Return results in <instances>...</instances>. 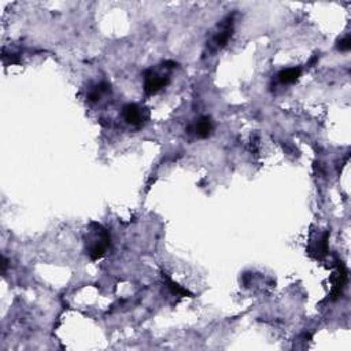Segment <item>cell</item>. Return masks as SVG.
<instances>
[{
  "instance_id": "1",
  "label": "cell",
  "mask_w": 351,
  "mask_h": 351,
  "mask_svg": "<svg viewBox=\"0 0 351 351\" xmlns=\"http://www.w3.org/2000/svg\"><path fill=\"white\" fill-rule=\"evenodd\" d=\"M111 247V236L107 229L98 223H91L88 236L85 237V251L92 261H98L106 255Z\"/></svg>"
},
{
  "instance_id": "5",
  "label": "cell",
  "mask_w": 351,
  "mask_h": 351,
  "mask_svg": "<svg viewBox=\"0 0 351 351\" xmlns=\"http://www.w3.org/2000/svg\"><path fill=\"white\" fill-rule=\"evenodd\" d=\"M337 271L335 272V275L332 277V292H331V299L336 300L339 296H342L343 290L347 284V279H348V271H347L346 265L342 261L336 259Z\"/></svg>"
},
{
  "instance_id": "2",
  "label": "cell",
  "mask_w": 351,
  "mask_h": 351,
  "mask_svg": "<svg viewBox=\"0 0 351 351\" xmlns=\"http://www.w3.org/2000/svg\"><path fill=\"white\" fill-rule=\"evenodd\" d=\"M233 22H235L233 14L225 17L221 22H218L213 37L210 40V43H207V47L210 48L211 53L217 51L220 48L225 47L228 44V41L231 40L233 34Z\"/></svg>"
},
{
  "instance_id": "8",
  "label": "cell",
  "mask_w": 351,
  "mask_h": 351,
  "mask_svg": "<svg viewBox=\"0 0 351 351\" xmlns=\"http://www.w3.org/2000/svg\"><path fill=\"white\" fill-rule=\"evenodd\" d=\"M163 280H165V283H166L167 288L171 291V294L180 295V296H192V294H191L190 291L185 290L184 287H181L180 284L174 283V281L171 280L170 277H169L166 273H163Z\"/></svg>"
},
{
  "instance_id": "9",
  "label": "cell",
  "mask_w": 351,
  "mask_h": 351,
  "mask_svg": "<svg viewBox=\"0 0 351 351\" xmlns=\"http://www.w3.org/2000/svg\"><path fill=\"white\" fill-rule=\"evenodd\" d=\"M109 91H110L109 84H106V82L98 84V85H95L92 90H91L90 95H88V99H90V102H98V100L105 95V94H107Z\"/></svg>"
},
{
  "instance_id": "10",
  "label": "cell",
  "mask_w": 351,
  "mask_h": 351,
  "mask_svg": "<svg viewBox=\"0 0 351 351\" xmlns=\"http://www.w3.org/2000/svg\"><path fill=\"white\" fill-rule=\"evenodd\" d=\"M350 48H351L350 36H347V37L342 38L340 41H337V50H340V51H348Z\"/></svg>"
},
{
  "instance_id": "12",
  "label": "cell",
  "mask_w": 351,
  "mask_h": 351,
  "mask_svg": "<svg viewBox=\"0 0 351 351\" xmlns=\"http://www.w3.org/2000/svg\"><path fill=\"white\" fill-rule=\"evenodd\" d=\"M7 264H9L7 258H6V256H3V258H2V272H3V273H5L6 269H7Z\"/></svg>"
},
{
  "instance_id": "4",
  "label": "cell",
  "mask_w": 351,
  "mask_h": 351,
  "mask_svg": "<svg viewBox=\"0 0 351 351\" xmlns=\"http://www.w3.org/2000/svg\"><path fill=\"white\" fill-rule=\"evenodd\" d=\"M169 77L155 73L154 70H147L144 73V92L147 95H154L158 94L159 91L163 90L169 84Z\"/></svg>"
},
{
  "instance_id": "13",
  "label": "cell",
  "mask_w": 351,
  "mask_h": 351,
  "mask_svg": "<svg viewBox=\"0 0 351 351\" xmlns=\"http://www.w3.org/2000/svg\"><path fill=\"white\" fill-rule=\"evenodd\" d=\"M317 61H318V55H314V57L312 58V59H310V62H309L308 65L310 67H312V66H313V65H316V63H317Z\"/></svg>"
},
{
  "instance_id": "7",
  "label": "cell",
  "mask_w": 351,
  "mask_h": 351,
  "mask_svg": "<svg viewBox=\"0 0 351 351\" xmlns=\"http://www.w3.org/2000/svg\"><path fill=\"white\" fill-rule=\"evenodd\" d=\"M213 121H211L210 117H202L195 125V133L200 139L209 138L210 135L213 133Z\"/></svg>"
},
{
  "instance_id": "3",
  "label": "cell",
  "mask_w": 351,
  "mask_h": 351,
  "mask_svg": "<svg viewBox=\"0 0 351 351\" xmlns=\"http://www.w3.org/2000/svg\"><path fill=\"white\" fill-rule=\"evenodd\" d=\"M123 119L126 123L132 125V126H142L143 123H146L150 119V111L146 107H140V106L135 105V103H129L122 109Z\"/></svg>"
},
{
  "instance_id": "6",
  "label": "cell",
  "mask_w": 351,
  "mask_h": 351,
  "mask_svg": "<svg viewBox=\"0 0 351 351\" xmlns=\"http://www.w3.org/2000/svg\"><path fill=\"white\" fill-rule=\"evenodd\" d=\"M300 74H302L300 67H290V69L281 70L279 73V76H277V80L283 85H290V84H294L299 80Z\"/></svg>"
},
{
  "instance_id": "11",
  "label": "cell",
  "mask_w": 351,
  "mask_h": 351,
  "mask_svg": "<svg viewBox=\"0 0 351 351\" xmlns=\"http://www.w3.org/2000/svg\"><path fill=\"white\" fill-rule=\"evenodd\" d=\"M176 66H177V63H176V62H173V61L163 62V67H165V69H174Z\"/></svg>"
}]
</instances>
